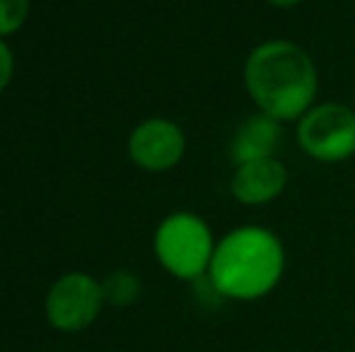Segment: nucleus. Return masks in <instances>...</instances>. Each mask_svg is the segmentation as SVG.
<instances>
[{
	"instance_id": "obj_1",
	"label": "nucleus",
	"mask_w": 355,
	"mask_h": 352,
	"mask_svg": "<svg viewBox=\"0 0 355 352\" xmlns=\"http://www.w3.org/2000/svg\"><path fill=\"white\" fill-rule=\"evenodd\" d=\"M244 87L261 113L281 123L300 121L317 99V66L300 44L271 39L247 56Z\"/></svg>"
},
{
	"instance_id": "obj_2",
	"label": "nucleus",
	"mask_w": 355,
	"mask_h": 352,
	"mask_svg": "<svg viewBox=\"0 0 355 352\" xmlns=\"http://www.w3.org/2000/svg\"><path fill=\"white\" fill-rule=\"evenodd\" d=\"M285 249L266 227L244 225L225 234L215 244L208 268L215 292L230 299H259L281 282Z\"/></svg>"
},
{
	"instance_id": "obj_3",
	"label": "nucleus",
	"mask_w": 355,
	"mask_h": 352,
	"mask_svg": "<svg viewBox=\"0 0 355 352\" xmlns=\"http://www.w3.org/2000/svg\"><path fill=\"white\" fill-rule=\"evenodd\" d=\"M155 254L174 277L196 280L211 268L215 254L211 227L193 212H174L155 232Z\"/></svg>"
},
{
	"instance_id": "obj_4",
	"label": "nucleus",
	"mask_w": 355,
	"mask_h": 352,
	"mask_svg": "<svg viewBox=\"0 0 355 352\" xmlns=\"http://www.w3.org/2000/svg\"><path fill=\"white\" fill-rule=\"evenodd\" d=\"M297 142L317 162H346L355 155V109L341 102L314 104L297 121Z\"/></svg>"
},
{
	"instance_id": "obj_5",
	"label": "nucleus",
	"mask_w": 355,
	"mask_h": 352,
	"mask_svg": "<svg viewBox=\"0 0 355 352\" xmlns=\"http://www.w3.org/2000/svg\"><path fill=\"white\" fill-rule=\"evenodd\" d=\"M102 304V285L85 272H71L49 290L46 316L61 331H83L97 319Z\"/></svg>"
},
{
	"instance_id": "obj_6",
	"label": "nucleus",
	"mask_w": 355,
	"mask_h": 352,
	"mask_svg": "<svg viewBox=\"0 0 355 352\" xmlns=\"http://www.w3.org/2000/svg\"><path fill=\"white\" fill-rule=\"evenodd\" d=\"M187 152V136L174 121L148 118L128 138V155L145 172H169Z\"/></svg>"
},
{
	"instance_id": "obj_7",
	"label": "nucleus",
	"mask_w": 355,
	"mask_h": 352,
	"mask_svg": "<svg viewBox=\"0 0 355 352\" xmlns=\"http://www.w3.org/2000/svg\"><path fill=\"white\" fill-rule=\"evenodd\" d=\"M285 186H288V169L278 157H261L234 165V174L230 178V193L244 205H263L276 201Z\"/></svg>"
},
{
	"instance_id": "obj_8",
	"label": "nucleus",
	"mask_w": 355,
	"mask_h": 352,
	"mask_svg": "<svg viewBox=\"0 0 355 352\" xmlns=\"http://www.w3.org/2000/svg\"><path fill=\"white\" fill-rule=\"evenodd\" d=\"M283 142V123L266 113H252L237 126L230 142V157L234 165L261 160V157H276V150Z\"/></svg>"
},
{
	"instance_id": "obj_9",
	"label": "nucleus",
	"mask_w": 355,
	"mask_h": 352,
	"mask_svg": "<svg viewBox=\"0 0 355 352\" xmlns=\"http://www.w3.org/2000/svg\"><path fill=\"white\" fill-rule=\"evenodd\" d=\"M141 295V280L128 270H116L104 277L102 282V297L112 306H128Z\"/></svg>"
},
{
	"instance_id": "obj_10",
	"label": "nucleus",
	"mask_w": 355,
	"mask_h": 352,
	"mask_svg": "<svg viewBox=\"0 0 355 352\" xmlns=\"http://www.w3.org/2000/svg\"><path fill=\"white\" fill-rule=\"evenodd\" d=\"M29 15V0H0V37L15 34Z\"/></svg>"
},
{
	"instance_id": "obj_11",
	"label": "nucleus",
	"mask_w": 355,
	"mask_h": 352,
	"mask_svg": "<svg viewBox=\"0 0 355 352\" xmlns=\"http://www.w3.org/2000/svg\"><path fill=\"white\" fill-rule=\"evenodd\" d=\"M12 73H15V56H12V51H10L8 44L0 39V92L10 85Z\"/></svg>"
},
{
	"instance_id": "obj_12",
	"label": "nucleus",
	"mask_w": 355,
	"mask_h": 352,
	"mask_svg": "<svg viewBox=\"0 0 355 352\" xmlns=\"http://www.w3.org/2000/svg\"><path fill=\"white\" fill-rule=\"evenodd\" d=\"M268 5H273V8H283V10H288V8H295V5H300L302 0H266Z\"/></svg>"
}]
</instances>
